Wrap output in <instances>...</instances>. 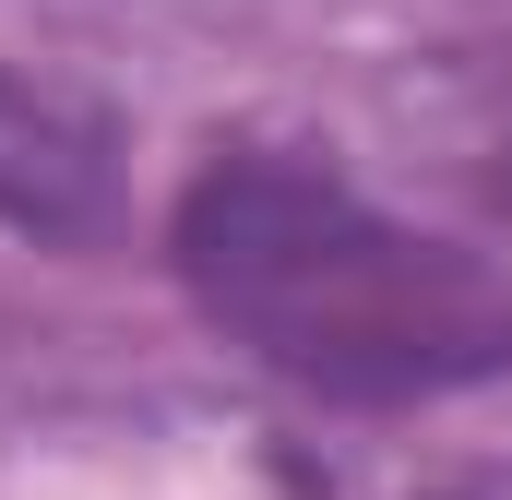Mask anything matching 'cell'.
<instances>
[{"label":"cell","mask_w":512,"mask_h":500,"mask_svg":"<svg viewBox=\"0 0 512 500\" xmlns=\"http://www.w3.org/2000/svg\"><path fill=\"white\" fill-rule=\"evenodd\" d=\"M191 310L310 405H441L512 381V274L489 250L382 215L358 179L286 143H227L167 203Z\"/></svg>","instance_id":"obj_1"},{"label":"cell","mask_w":512,"mask_h":500,"mask_svg":"<svg viewBox=\"0 0 512 500\" xmlns=\"http://www.w3.org/2000/svg\"><path fill=\"white\" fill-rule=\"evenodd\" d=\"M108 108L36 84V72H0V215L36 227V239H96L108 227Z\"/></svg>","instance_id":"obj_2"}]
</instances>
